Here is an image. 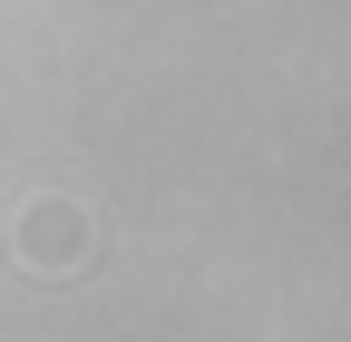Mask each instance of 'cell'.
I'll use <instances>...</instances> for the list:
<instances>
[{"mask_svg": "<svg viewBox=\"0 0 351 342\" xmlns=\"http://www.w3.org/2000/svg\"><path fill=\"white\" fill-rule=\"evenodd\" d=\"M10 254L29 274H78L88 254H98V225H88V205H69V196H29L10 216Z\"/></svg>", "mask_w": 351, "mask_h": 342, "instance_id": "cell-1", "label": "cell"}]
</instances>
